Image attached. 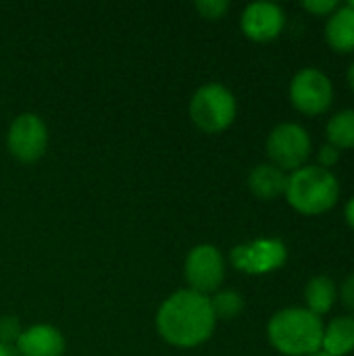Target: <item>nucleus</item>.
Masks as SVG:
<instances>
[{
    "label": "nucleus",
    "mask_w": 354,
    "mask_h": 356,
    "mask_svg": "<svg viewBox=\"0 0 354 356\" xmlns=\"http://www.w3.org/2000/svg\"><path fill=\"white\" fill-rule=\"evenodd\" d=\"M211 300L194 290H179L169 296L156 315V327L165 342L177 348H194L207 342L215 330Z\"/></svg>",
    "instance_id": "f257e3e1"
},
{
    "label": "nucleus",
    "mask_w": 354,
    "mask_h": 356,
    "mask_svg": "<svg viewBox=\"0 0 354 356\" xmlns=\"http://www.w3.org/2000/svg\"><path fill=\"white\" fill-rule=\"evenodd\" d=\"M323 321L307 307L277 311L267 325L271 346L286 356H309L321 350Z\"/></svg>",
    "instance_id": "f03ea898"
},
{
    "label": "nucleus",
    "mask_w": 354,
    "mask_h": 356,
    "mask_svg": "<svg viewBox=\"0 0 354 356\" xmlns=\"http://www.w3.org/2000/svg\"><path fill=\"white\" fill-rule=\"evenodd\" d=\"M286 198L303 215H321L336 207L340 198L338 177L319 165H305L288 177Z\"/></svg>",
    "instance_id": "7ed1b4c3"
},
{
    "label": "nucleus",
    "mask_w": 354,
    "mask_h": 356,
    "mask_svg": "<svg viewBox=\"0 0 354 356\" xmlns=\"http://www.w3.org/2000/svg\"><path fill=\"white\" fill-rule=\"evenodd\" d=\"M190 117L198 129L207 134H219L236 119V98L225 86L207 83L192 96Z\"/></svg>",
    "instance_id": "20e7f679"
},
{
    "label": "nucleus",
    "mask_w": 354,
    "mask_h": 356,
    "mask_svg": "<svg viewBox=\"0 0 354 356\" xmlns=\"http://www.w3.org/2000/svg\"><path fill=\"white\" fill-rule=\"evenodd\" d=\"M267 154L282 171H296L311 156V136L300 123H280L267 138Z\"/></svg>",
    "instance_id": "39448f33"
},
{
    "label": "nucleus",
    "mask_w": 354,
    "mask_h": 356,
    "mask_svg": "<svg viewBox=\"0 0 354 356\" xmlns=\"http://www.w3.org/2000/svg\"><path fill=\"white\" fill-rule=\"evenodd\" d=\"M334 83L315 67L300 69L290 81V102L305 115H321L332 106Z\"/></svg>",
    "instance_id": "423d86ee"
},
{
    "label": "nucleus",
    "mask_w": 354,
    "mask_h": 356,
    "mask_svg": "<svg viewBox=\"0 0 354 356\" xmlns=\"http://www.w3.org/2000/svg\"><path fill=\"white\" fill-rule=\"evenodd\" d=\"M184 273L190 284V290L207 296L209 292H215L225 277L223 257L215 246L198 244L190 250Z\"/></svg>",
    "instance_id": "0eeeda50"
},
{
    "label": "nucleus",
    "mask_w": 354,
    "mask_h": 356,
    "mask_svg": "<svg viewBox=\"0 0 354 356\" xmlns=\"http://www.w3.org/2000/svg\"><path fill=\"white\" fill-rule=\"evenodd\" d=\"M286 259H288L286 244L273 238L240 244L232 250L234 267L250 275H263V273L275 271L286 263Z\"/></svg>",
    "instance_id": "6e6552de"
},
{
    "label": "nucleus",
    "mask_w": 354,
    "mask_h": 356,
    "mask_svg": "<svg viewBox=\"0 0 354 356\" xmlns=\"http://www.w3.org/2000/svg\"><path fill=\"white\" fill-rule=\"evenodd\" d=\"M8 150L21 163L38 161L48 146V129L38 115L23 113L19 115L8 129Z\"/></svg>",
    "instance_id": "1a4fd4ad"
},
{
    "label": "nucleus",
    "mask_w": 354,
    "mask_h": 356,
    "mask_svg": "<svg viewBox=\"0 0 354 356\" xmlns=\"http://www.w3.org/2000/svg\"><path fill=\"white\" fill-rule=\"evenodd\" d=\"M240 25L250 40L269 42L282 33L286 25V15L284 8L275 2H252L244 8Z\"/></svg>",
    "instance_id": "9d476101"
},
{
    "label": "nucleus",
    "mask_w": 354,
    "mask_h": 356,
    "mask_svg": "<svg viewBox=\"0 0 354 356\" xmlns=\"http://www.w3.org/2000/svg\"><path fill=\"white\" fill-rule=\"evenodd\" d=\"M15 350L19 356H61L65 350V340L52 325H33L21 332L15 342Z\"/></svg>",
    "instance_id": "9b49d317"
},
{
    "label": "nucleus",
    "mask_w": 354,
    "mask_h": 356,
    "mask_svg": "<svg viewBox=\"0 0 354 356\" xmlns=\"http://www.w3.org/2000/svg\"><path fill=\"white\" fill-rule=\"evenodd\" d=\"M325 40L338 52L354 50V8L340 4L325 23Z\"/></svg>",
    "instance_id": "f8f14e48"
},
{
    "label": "nucleus",
    "mask_w": 354,
    "mask_h": 356,
    "mask_svg": "<svg viewBox=\"0 0 354 356\" xmlns=\"http://www.w3.org/2000/svg\"><path fill=\"white\" fill-rule=\"evenodd\" d=\"M286 184H288V175L273 163L257 165L248 175V188L261 200L277 198L280 194L286 192Z\"/></svg>",
    "instance_id": "ddd939ff"
},
{
    "label": "nucleus",
    "mask_w": 354,
    "mask_h": 356,
    "mask_svg": "<svg viewBox=\"0 0 354 356\" xmlns=\"http://www.w3.org/2000/svg\"><path fill=\"white\" fill-rule=\"evenodd\" d=\"M321 350L330 356H346L354 350V317H334L323 330Z\"/></svg>",
    "instance_id": "4468645a"
},
{
    "label": "nucleus",
    "mask_w": 354,
    "mask_h": 356,
    "mask_svg": "<svg viewBox=\"0 0 354 356\" xmlns=\"http://www.w3.org/2000/svg\"><path fill=\"white\" fill-rule=\"evenodd\" d=\"M336 298H338V288L332 277L317 275V277L309 280V284L305 288V300H307V309L311 313H315L317 317L330 313Z\"/></svg>",
    "instance_id": "2eb2a0df"
},
{
    "label": "nucleus",
    "mask_w": 354,
    "mask_h": 356,
    "mask_svg": "<svg viewBox=\"0 0 354 356\" xmlns=\"http://www.w3.org/2000/svg\"><path fill=\"white\" fill-rule=\"evenodd\" d=\"M328 144L336 146L338 150L354 148V108H344L336 113L325 127Z\"/></svg>",
    "instance_id": "dca6fc26"
},
{
    "label": "nucleus",
    "mask_w": 354,
    "mask_h": 356,
    "mask_svg": "<svg viewBox=\"0 0 354 356\" xmlns=\"http://www.w3.org/2000/svg\"><path fill=\"white\" fill-rule=\"evenodd\" d=\"M209 300H211V309H213L215 319H234L244 309V298L238 292H234V290L217 292Z\"/></svg>",
    "instance_id": "f3484780"
},
{
    "label": "nucleus",
    "mask_w": 354,
    "mask_h": 356,
    "mask_svg": "<svg viewBox=\"0 0 354 356\" xmlns=\"http://www.w3.org/2000/svg\"><path fill=\"white\" fill-rule=\"evenodd\" d=\"M196 8L207 19H221L227 13L230 2L227 0H198L196 2Z\"/></svg>",
    "instance_id": "a211bd4d"
},
{
    "label": "nucleus",
    "mask_w": 354,
    "mask_h": 356,
    "mask_svg": "<svg viewBox=\"0 0 354 356\" xmlns=\"http://www.w3.org/2000/svg\"><path fill=\"white\" fill-rule=\"evenodd\" d=\"M21 325L15 317H2L0 319V344H6V346H13V342L19 340L21 336Z\"/></svg>",
    "instance_id": "6ab92c4d"
},
{
    "label": "nucleus",
    "mask_w": 354,
    "mask_h": 356,
    "mask_svg": "<svg viewBox=\"0 0 354 356\" xmlns=\"http://www.w3.org/2000/svg\"><path fill=\"white\" fill-rule=\"evenodd\" d=\"M303 6L315 15H328L330 17L340 6V2L338 0H305Z\"/></svg>",
    "instance_id": "aec40b11"
},
{
    "label": "nucleus",
    "mask_w": 354,
    "mask_h": 356,
    "mask_svg": "<svg viewBox=\"0 0 354 356\" xmlns=\"http://www.w3.org/2000/svg\"><path fill=\"white\" fill-rule=\"evenodd\" d=\"M340 161V150L332 144H323L319 148V167H325L330 169L332 165H336Z\"/></svg>",
    "instance_id": "412c9836"
},
{
    "label": "nucleus",
    "mask_w": 354,
    "mask_h": 356,
    "mask_svg": "<svg viewBox=\"0 0 354 356\" xmlns=\"http://www.w3.org/2000/svg\"><path fill=\"white\" fill-rule=\"evenodd\" d=\"M340 300H342V305H344L348 311H353V315H354V273L353 275H348V277L342 282V288H340Z\"/></svg>",
    "instance_id": "4be33fe9"
},
{
    "label": "nucleus",
    "mask_w": 354,
    "mask_h": 356,
    "mask_svg": "<svg viewBox=\"0 0 354 356\" xmlns=\"http://www.w3.org/2000/svg\"><path fill=\"white\" fill-rule=\"evenodd\" d=\"M344 215H346V221H348V225L354 227V196L346 202V209H344Z\"/></svg>",
    "instance_id": "5701e85b"
},
{
    "label": "nucleus",
    "mask_w": 354,
    "mask_h": 356,
    "mask_svg": "<svg viewBox=\"0 0 354 356\" xmlns=\"http://www.w3.org/2000/svg\"><path fill=\"white\" fill-rule=\"evenodd\" d=\"M0 356H19V353L15 350V346H6V344H0Z\"/></svg>",
    "instance_id": "b1692460"
},
{
    "label": "nucleus",
    "mask_w": 354,
    "mask_h": 356,
    "mask_svg": "<svg viewBox=\"0 0 354 356\" xmlns=\"http://www.w3.org/2000/svg\"><path fill=\"white\" fill-rule=\"evenodd\" d=\"M346 77H348V83H351V88L354 90V63L348 67V73H346Z\"/></svg>",
    "instance_id": "393cba45"
},
{
    "label": "nucleus",
    "mask_w": 354,
    "mask_h": 356,
    "mask_svg": "<svg viewBox=\"0 0 354 356\" xmlns=\"http://www.w3.org/2000/svg\"><path fill=\"white\" fill-rule=\"evenodd\" d=\"M309 356H330L328 353H323V350H319V353H315V355H309Z\"/></svg>",
    "instance_id": "a878e982"
},
{
    "label": "nucleus",
    "mask_w": 354,
    "mask_h": 356,
    "mask_svg": "<svg viewBox=\"0 0 354 356\" xmlns=\"http://www.w3.org/2000/svg\"><path fill=\"white\" fill-rule=\"evenodd\" d=\"M348 6H353L354 8V0H351V2H348Z\"/></svg>",
    "instance_id": "bb28decb"
},
{
    "label": "nucleus",
    "mask_w": 354,
    "mask_h": 356,
    "mask_svg": "<svg viewBox=\"0 0 354 356\" xmlns=\"http://www.w3.org/2000/svg\"><path fill=\"white\" fill-rule=\"evenodd\" d=\"M353 317H354V315H353Z\"/></svg>",
    "instance_id": "cd10ccee"
}]
</instances>
